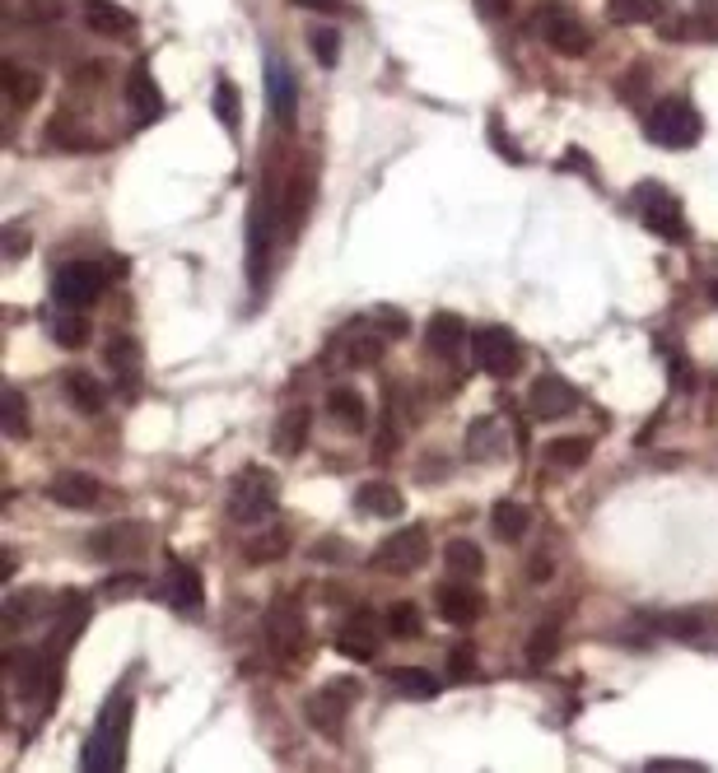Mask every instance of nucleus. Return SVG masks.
<instances>
[{
	"mask_svg": "<svg viewBox=\"0 0 718 773\" xmlns=\"http://www.w3.org/2000/svg\"><path fill=\"white\" fill-rule=\"evenodd\" d=\"M429 559V532L425 526H401L374 550V564L382 573H415Z\"/></svg>",
	"mask_w": 718,
	"mask_h": 773,
	"instance_id": "8",
	"label": "nucleus"
},
{
	"mask_svg": "<svg viewBox=\"0 0 718 773\" xmlns=\"http://www.w3.org/2000/svg\"><path fill=\"white\" fill-rule=\"evenodd\" d=\"M635 210L639 219L654 228L658 238H686V215H681V201L672 191H662L658 182H639L635 187Z\"/></svg>",
	"mask_w": 718,
	"mask_h": 773,
	"instance_id": "7",
	"label": "nucleus"
},
{
	"mask_svg": "<svg viewBox=\"0 0 718 773\" xmlns=\"http://www.w3.org/2000/svg\"><path fill=\"white\" fill-rule=\"evenodd\" d=\"M290 5H304V10H331V0H290Z\"/></svg>",
	"mask_w": 718,
	"mask_h": 773,
	"instance_id": "47",
	"label": "nucleus"
},
{
	"mask_svg": "<svg viewBox=\"0 0 718 773\" xmlns=\"http://www.w3.org/2000/svg\"><path fill=\"white\" fill-rule=\"evenodd\" d=\"M382 331L378 326H369V331H355V336H345V345H341V364H350V368H369V364H378L382 359Z\"/></svg>",
	"mask_w": 718,
	"mask_h": 773,
	"instance_id": "26",
	"label": "nucleus"
},
{
	"mask_svg": "<svg viewBox=\"0 0 718 773\" xmlns=\"http://www.w3.org/2000/svg\"><path fill=\"white\" fill-rule=\"evenodd\" d=\"M490 526H495L499 540H522V536H528V526H532V513L522 503L504 499V503H495V513H490Z\"/></svg>",
	"mask_w": 718,
	"mask_h": 773,
	"instance_id": "28",
	"label": "nucleus"
},
{
	"mask_svg": "<svg viewBox=\"0 0 718 773\" xmlns=\"http://www.w3.org/2000/svg\"><path fill=\"white\" fill-rule=\"evenodd\" d=\"M420 629H425V620H420V610L411 602H392L388 606V634L392 639H420Z\"/></svg>",
	"mask_w": 718,
	"mask_h": 773,
	"instance_id": "33",
	"label": "nucleus"
},
{
	"mask_svg": "<svg viewBox=\"0 0 718 773\" xmlns=\"http://www.w3.org/2000/svg\"><path fill=\"white\" fill-rule=\"evenodd\" d=\"M705 5H718V0H705Z\"/></svg>",
	"mask_w": 718,
	"mask_h": 773,
	"instance_id": "50",
	"label": "nucleus"
},
{
	"mask_svg": "<svg viewBox=\"0 0 718 773\" xmlns=\"http://www.w3.org/2000/svg\"><path fill=\"white\" fill-rule=\"evenodd\" d=\"M127 717H131V699L117 694L108 709H103V723L98 732L84 741V769L90 773H103V769H117L121 760H127Z\"/></svg>",
	"mask_w": 718,
	"mask_h": 773,
	"instance_id": "1",
	"label": "nucleus"
},
{
	"mask_svg": "<svg viewBox=\"0 0 718 773\" xmlns=\"http://www.w3.org/2000/svg\"><path fill=\"white\" fill-rule=\"evenodd\" d=\"M327 411L350 433H360L364 425H369V406H364V396L355 392V386H331V392H327Z\"/></svg>",
	"mask_w": 718,
	"mask_h": 773,
	"instance_id": "20",
	"label": "nucleus"
},
{
	"mask_svg": "<svg viewBox=\"0 0 718 773\" xmlns=\"http://www.w3.org/2000/svg\"><path fill=\"white\" fill-rule=\"evenodd\" d=\"M5 84H10V103H14V108H28V103L38 98V90H43V80L38 75H24L14 61H5Z\"/></svg>",
	"mask_w": 718,
	"mask_h": 773,
	"instance_id": "35",
	"label": "nucleus"
},
{
	"mask_svg": "<svg viewBox=\"0 0 718 773\" xmlns=\"http://www.w3.org/2000/svg\"><path fill=\"white\" fill-rule=\"evenodd\" d=\"M425 341L439 359H458L462 345H467V322L458 318V312H434L429 326H425Z\"/></svg>",
	"mask_w": 718,
	"mask_h": 773,
	"instance_id": "16",
	"label": "nucleus"
},
{
	"mask_svg": "<svg viewBox=\"0 0 718 773\" xmlns=\"http://www.w3.org/2000/svg\"><path fill=\"white\" fill-rule=\"evenodd\" d=\"M267 94H271V117L280 121V127H290V121H294V98H299V90H294L290 70L280 66V61L267 66Z\"/></svg>",
	"mask_w": 718,
	"mask_h": 773,
	"instance_id": "24",
	"label": "nucleus"
},
{
	"mask_svg": "<svg viewBox=\"0 0 718 773\" xmlns=\"http://www.w3.org/2000/svg\"><path fill=\"white\" fill-rule=\"evenodd\" d=\"M481 592L471 587V578H458V583L439 587V615L448 625H476L481 620Z\"/></svg>",
	"mask_w": 718,
	"mask_h": 773,
	"instance_id": "14",
	"label": "nucleus"
},
{
	"mask_svg": "<svg viewBox=\"0 0 718 773\" xmlns=\"http://www.w3.org/2000/svg\"><path fill=\"white\" fill-rule=\"evenodd\" d=\"M108 368H113V382L136 392L140 386V345L131 336H113L108 341Z\"/></svg>",
	"mask_w": 718,
	"mask_h": 773,
	"instance_id": "23",
	"label": "nucleus"
},
{
	"mask_svg": "<svg viewBox=\"0 0 718 773\" xmlns=\"http://www.w3.org/2000/svg\"><path fill=\"white\" fill-rule=\"evenodd\" d=\"M168 602L178 610H201L205 587H201L197 564H187V559H168Z\"/></svg>",
	"mask_w": 718,
	"mask_h": 773,
	"instance_id": "17",
	"label": "nucleus"
},
{
	"mask_svg": "<svg viewBox=\"0 0 718 773\" xmlns=\"http://www.w3.org/2000/svg\"><path fill=\"white\" fill-rule=\"evenodd\" d=\"M84 24H90L94 33H103V38H127V33L136 28V14L113 5V0H84Z\"/></svg>",
	"mask_w": 718,
	"mask_h": 773,
	"instance_id": "19",
	"label": "nucleus"
},
{
	"mask_svg": "<svg viewBox=\"0 0 718 773\" xmlns=\"http://www.w3.org/2000/svg\"><path fill=\"white\" fill-rule=\"evenodd\" d=\"M285 546H290V536L280 532V526H271L267 536H257L252 546H248V559H252V564H271V559L285 555Z\"/></svg>",
	"mask_w": 718,
	"mask_h": 773,
	"instance_id": "37",
	"label": "nucleus"
},
{
	"mask_svg": "<svg viewBox=\"0 0 718 773\" xmlns=\"http://www.w3.org/2000/svg\"><path fill=\"white\" fill-rule=\"evenodd\" d=\"M467 452L476 456H499L504 452V443H499V425L495 419H476V425H471V438H467Z\"/></svg>",
	"mask_w": 718,
	"mask_h": 773,
	"instance_id": "34",
	"label": "nucleus"
},
{
	"mask_svg": "<svg viewBox=\"0 0 718 773\" xmlns=\"http://www.w3.org/2000/svg\"><path fill=\"white\" fill-rule=\"evenodd\" d=\"M616 24H654L668 14V0H607Z\"/></svg>",
	"mask_w": 718,
	"mask_h": 773,
	"instance_id": "29",
	"label": "nucleus"
},
{
	"mask_svg": "<svg viewBox=\"0 0 718 773\" xmlns=\"http://www.w3.org/2000/svg\"><path fill=\"white\" fill-rule=\"evenodd\" d=\"M388 680H392V690H397L401 699H434V694L444 690L439 676H434V671H420V666H397V671H388Z\"/></svg>",
	"mask_w": 718,
	"mask_h": 773,
	"instance_id": "27",
	"label": "nucleus"
},
{
	"mask_svg": "<svg viewBox=\"0 0 718 773\" xmlns=\"http://www.w3.org/2000/svg\"><path fill=\"white\" fill-rule=\"evenodd\" d=\"M537 33L546 38L551 51H565V57H584L592 47L588 24H579V14H569L565 5H541L537 10Z\"/></svg>",
	"mask_w": 718,
	"mask_h": 773,
	"instance_id": "9",
	"label": "nucleus"
},
{
	"mask_svg": "<svg viewBox=\"0 0 718 773\" xmlns=\"http://www.w3.org/2000/svg\"><path fill=\"white\" fill-rule=\"evenodd\" d=\"M355 690H360L355 680H331V685H322V690L308 699V723L318 727V732H337L341 717H345V709L355 704Z\"/></svg>",
	"mask_w": 718,
	"mask_h": 773,
	"instance_id": "11",
	"label": "nucleus"
},
{
	"mask_svg": "<svg viewBox=\"0 0 718 773\" xmlns=\"http://www.w3.org/2000/svg\"><path fill=\"white\" fill-rule=\"evenodd\" d=\"M145 546H150V526L145 522H113V526H98V532L90 536L94 559H113V564L136 559Z\"/></svg>",
	"mask_w": 718,
	"mask_h": 773,
	"instance_id": "10",
	"label": "nucleus"
},
{
	"mask_svg": "<svg viewBox=\"0 0 718 773\" xmlns=\"http://www.w3.org/2000/svg\"><path fill=\"white\" fill-rule=\"evenodd\" d=\"M215 112H220V121H224L229 131L243 127V103H238V84H234V80H220V84H215Z\"/></svg>",
	"mask_w": 718,
	"mask_h": 773,
	"instance_id": "36",
	"label": "nucleus"
},
{
	"mask_svg": "<svg viewBox=\"0 0 718 773\" xmlns=\"http://www.w3.org/2000/svg\"><path fill=\"white\" fill-rule=\"evenodd\" d=\"M5 433L10 438H24L28 433V406L20 392H5Z\"/></svg>",
	"mask_w": 718,
	"mask_h": 773,
	"instance_id": "40",
	"label": "nucleus"
},
{
	"mask_svg": "<svg viewBox=\"0 0 718 773\" xmlns=\"http://www.w3.org/2000/svg\"><path fill=\"white\" fill-rule=\"evenodd\" d=\"M528 406H532L537 419H560V415H569L574 406H579V396H574V386L560 378V373H546V378L532 382Z\"/></svg>",
	"mask_w": 718,
	"mask_h": 773,
	"instance_id": "12",
	"label": "nucleus"
},
{
	"mask_svg": "<svg viewBox=\"0 0 718 773\" xmlns=\"http://www.w3.org/2000/svg\"><path fill=\"white\" fill-rule=\"evenodd\" d=\"M448 676L452 680H471V676H476V647H471V643L452 647V653H448Z\"/></svg>",
	"mask_w": 718,
	"mask_h": 773,
	"instance_id": "41",
	"label": "nucleus"
},
{
	"mask_svg": "<svg viewBox=\"0 0 718 773\" xmlns=\"http://www.w3.org/2000/svg\"><path fill=\"white\" fill-rule=\"evenodd\" d=\"M47 495L61 508H94L103 499V485L90 476V471H57L47 485Z\"/></svg>",
	"mask_w": 718,
	"mask_h": 773,
	"instance_id": "13",
	"label": "nucleus"
},
{
	"mask_svg": "<svg viewBox=\"0 0 718 773\" xmlns=\"http://www.w3.org/2000/svg\"><path fill=\"white\" fill-rule=\"evenodd\" d=\"M444 564H448V573H458V578H481L485 573V555H481V546H471V540H448Z\"/></svg>",
	"mask_w": 718,
	"mask_h": 773,
	"instance_id": "30",
	"label": "nucleus"
},
{
	"mask_svg": "<svg viewBox=\"0 0 718 773\" xmlns=\"http://www.w3.org/2000/svg\"><path fill=\"white\" fill-rule=\"evenodd\" d=\"M699 135H705V121L686 98H662L649 112V140L662 150H691Z\"/></svg>",
	"mask_w": 718,
	"mask_h": 773,
	"instance_id": "3",
	"label": "nucleus"
},
{
	"mask_svg": "<svg viewBox=\"0 0 718 773\" xmlns=\"http://www.w3.org/2000/svg\"><path fill=\"white\" fill-rule=\"evenodd\" d=\"M355 508L369 513V518H397L401 513V489L388 485V480H369V485H360Z\"/></svg>",
	"mask_w": 718,
	"mask_h": 773,
	"instance_id": "25",
	"label": "nucleus"
},
{
	"mask_svg": "<svg viewBox=\"0 0 718 773\" xmlns=\"http://www.w3.org/2000/svg\"><path fill=\"white\" fill-rule=\"evenodd\" d=\"M267 643H271V653L294 666V662H304V643H308V625H304V610L294 606V602H275L271 615H267Z\"/></svg>",
	"mask_w": 718,
	"mask_h": 773,
	"instance_id": "6",
	"label": "nucleus"
},
{
	"mask_svg": "<svg viewBox=\"0 0 718 773\" xmlns=\"http://www.w3.org/2000/svg\"><path fill=\"white\" fill-rule=\"evenodd\" d=\"M337 653L355 657V662H374V657H378V629H374V615H350V625L337 634Z\"/></svg>",
	"mask_w": 718,
	"mask_h": 773,
	"instance_id": "18",
	"label": "nucleus"
},
{
	"mask_svg": "<svg viewBox=\"0 0 718 773\" xmlns=\"http://www.w3.org/2000/svg\"><path fill=\"white\" fill-rule=\"evenodd\" d=\"M61 392H66V401H70V406H75L80 415H103V406H108V401H103L108 392H103V386H98V378L80 373V368H75V373H66V378H61Z\"/></svg>",
	"mask_w": 718,
	"mask_h": 773,
	"instance_id": "21",
	"label": "nucleus"
},
{
	"mask_svg": "<svg viewBox=\"0 0 718 773\" xmlns=\"http://www.w3.org/2000/svg\"><path fill=\"white\" fill-rule=\"evenodd\" d=\"M103 592H108L113 602H127V596L140 592V578H136V573H117V578H108V583H103Z\"/></svg>",
	"mask_w": 718,
	"mask_h": 773,
	"instance_id": "44",
	"label": "nucleus"
},
{
	"mask_svg": "<svg viewBox=\"0 0 718 773\" xmlns=\"http://www.w3.org/2000/svg\"><path fill=\"white\" fill-rule=\"evenodd\" d=\"M555 653H560V615H546V620L532 629V639H528V662L546 666Z\"/></svg>",
	"mask_w": 718,
	"mask_h": 773,
	"instance_id": "31",
	"label": "nucleus"
},
{
	"mask_svg": "<svg viewBox=\"0 0 718 773\" xmlns=\"http://www.w3.org/2000/svg\"><path fill=\"white\" fill-rule=\"evenodd\" d=\"M709 298H714V304H718V280H714V285H709Z\"/></svg>",
	"mask_w": 718,
	"mask_h": 773,
	"instance_id": "49",
	"label": "nucleus"
},
{
	"mask_svg": "<svg viewBox=\"0 0 718 773\" xmlns=\"http://www.w3.org/2000/svg\"><path fill=\"white\" fill-rule=\"evenodd\" d=\"M592 456V443L588 438H555V443L546 448V466L555 471H574V466H584Z\"/></svg>",
	"mask_w": 718,
	"mask_h": 773,
	"instance_id": "32",
	"label": "nucleus"
},
{
	"mask_svg": "<svg viewBox=\"0 0 718 773\" xmlns=\"http://www.w3.org/2000/svg\"><path fill=\"white\" fill-rule=\"evenodd\" d=\"M0 242H5V257H10V261H20V257L28 252V234H24L20 224H10L5 234H0Z\"/></svg>",
	"mask_w": 718,
	"mask_h": 773,
	"instance_id": "45",
	"label": "nucleus"
},
{
	"mask_svg": "<svg viewBox=\"0 0 718 773\" xmlns=\"http://www.w3.org/2000/svg\"><path fill=\"white\" fill-rule=\"evenodd\" d=\"M308 47H313V57H318L322 66H337V61H341V38H337V28H313V33H308Z\"/></svg>",
	"mask_w": 718,
	"mask_h": 773,
	"instance_id": "39",
	"label": "nucleus"
},
{
	"mask_svg": "<svg viewBox=\"0 0 718 773\" xmlns=\"http://www.w3.org/2000/svg\"><path fill=\"white\" fill-rule=\"evenodd\" d=\"M38 606V592H20V596H10L5 602V629H20V625H28L24 615Z\"/></svg>",
	"mask_w": 718,
	"mask_h": 773,
	"instance_id": "42",
	"label": "nucleus"
},
{
	"mask_svg": "<svg viewBox=\"0 0 718 773\" xmlns=\"http://www.w3.org/2000/svg\"><path fill=\"white\" fill-rule=\"evenodd\" d=\"M103 285H108L103 266H94V261H70V266H61L57 275H51V298L70 312H84L90 304L103 298Z\"/></svg>",
	"mask_w": 718,
	"mask_h": 773,
	"instance_id": "5",
	"label": "nucleus"
},
{
	"mask_svg": "<svg viewBox=\"0 0 718 773\" xmlns=\"http://www.w3.org/2000/svg\"><path fill=\"white\" fill-rule=\"evenodd\" d=\"M471 359H476V368L490 378H514L518 364H522V345L509 326L490 322L481 331H471Z\"/></svg>",
	"mask_w": 718,
	"mask_h": 773,
	"instance_id": "4",
	"label": "nucleus"
},
{
	"mask_svg": "<svg viewBox=\"0 0 718 773\" xmlns=\"http://www.w3.org/2000/svg\"><path fill=\"white\" fill-rule=\"evenodd\" d=\"M275 476L271 471H261V466H248V471H238L234 476V485H229V518L234 522H248V526H257V522H271V513H275Z\"/></svg>",
	"mask_w": 718,
	"mask_h": 773,
	"instance_id": "2",
	"label": "nucleus"
},
{
	"mask_svg": "<svg viewBox=\"0 0 718 773\" xmlns=\"http://www.w3.org/2000/svg\"><path fill=\"white\" fill-rule=\"evenodd\" d=\"M127 98H131V112H136V127H145V121H154L164 112V94L160 84H154L150 66H136L131 80H127Z\"/></svg>",
	"mask_w": 718,
	"mask_h": 773,
	"instance_id": "15",
	"label": "nucleus"
},
{
	"mask_svg": "<svg viewBox=\"0 0 718 773\" xmlns=\"http://www.w3.org/2000/svg\"><path fill=\"white\" fill-rule=\"evenodd\" d=\"M308 443V411L304 406H290L285 415L275 419V438H271V448L280 456H299Z\"/></svg>",
	"mask_w": 718,
	"mask_h": 773,
	"instance_id": "22",
	"label": "nucleus"
},
{
	"mask_svg": "<svg viewBox=\"0 0 718 773\" xmlns=\"http://www.w3.org/2000/svg\"><path fill=\"white\" fill-rule=\"evenodd\" d=\"M374 326L382 331L388 341H397V336H407V318H401L397 308H374Z\"/></svg>",
	"mask_w": 718,
	"mask_h": 773,
	"instance_id": "43",
	"label": "nucleus"
},
{
	"mask_svg": "<svg viewBox=\"0 0 718 773\" xmlns=\"http://www.w3.org/2000/svg\"><path fill=\"white\" fill-rule=\"evenodd\" d=\"M51 336H57V345H66V349H80L84 341H90V322H84L80 312H70V318H61L57 326H51Z\"/></svg>",
	"mask_w": 718,
	"mask_h": 773,
	"instance_id": "38",
	"label": "nucleus"
},
{
	"mask_svg": "<svg viewBox=\"0 0 718 773\" xmlns=\"http://www.w3.org/2000/svg\"><path fill=\"white\" fill-rule=\"evenodd\" d=\"M699 773V769H705V764H691V760H649V769H644V773Z\"/></svg>",
	"mask_w": 718,
	"mask_h": 773,
	"instance_id": "46",
	"label": "nucleus"
},
{
	"mask_svg": "<svg viewBox=\"0 0 718 773\" xmlns=\"http://www.w3.org/2000/svg\"><path fill=\"white\" fill-rule=\"evenodd\" d=\"M481 5H485L490 14H504V10H509V0H481Z\"/></svg>",
	"mask_w": 718,
	"mask_h": 773,
	"instance_id": "48",
	"label": "nucleus"
}]
</instances>
